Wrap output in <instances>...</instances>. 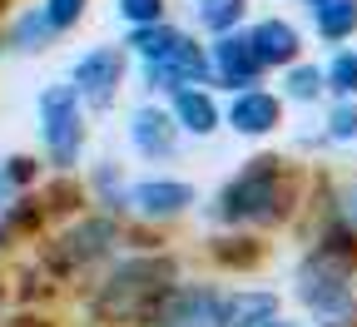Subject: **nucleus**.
<instances>
[{
  "label": "nucleus",
  "mask_w": 357,
  "mask_h": 327,
  "mask_svg": "<svg viewBox=\"0 0 357 327\" xmlns=\"http://www.w3.org/2000/svg\"><path fill=\"white\" fill-rule=\"evenodd\" d=\"M79 89H70V84H50L40 95V119H45V149H50V159L60 164V169H70L75 159H79Z\"/></svg>",
  "instance_id": "nucleus-1"
},
{
  "label": "nucleus",
  "mask_w": 357,
  "mask_h": 327,
  "mask_svg": "<svg viewBox=\"0 0 357 327\" xmlns=\"http://www.w3.org/2000/svg\"><path fill=\"white\" fill-rule=\"evenodd\" d=\"M273 189H278V178L268 164L248 169L238 183H229L223 189V218H268L278 204H273Z\"/></svg>",
  "instance_id": "nucleus-2"
},
{
  "label": "nucleus",
  "mask_w": 357,
  "mask_h": 327,
  "mask_svg": "<svg viewBox=\"0 0 357 327\" xmlns=\"http://www.w3.org/2000/svg\"><path fill=\"white\" fill-rule=\"evenodd\" d=\"M119 70H124V60L114 50H95V55H84L75 65V89L89 105H109L114 89H119Z\"/></svg>",
  "instance_id": "nucleus-3"
},
{
  "label": "nucleus",
  "mask_w": 357,
  "mask_h": 327,
  "mask_svg": "<svg viewBox=\"0 0 357 327\" xmlns=\"http://www.w3.org/2000/svg\"><path fill=\"white\" fill-rule=\"evenodd\" d=\"M204 70H208V60L194 50L189 40H178L169 55H159V60H149V84H159V89H184V84H199L204 79Z\"/></svg>",
  "instance_id": "nucleus-4"
},
{
  "label": "nucleus",
  "mask_w": 357,
  "mask_h": 327,
  "mask_svg": "<svg viewBox=\"0 0 357 327\" xmlns=\"http://www.w3.org/2000/svg\"><path fill=\"white\" fill-rule=\"evenodd\" d=\"M159 327H229V307H223L213 293H178L164 312Z\"/></svg>",
  "instance_id": "nucleus-5"
},
{
  "label": "nucleus",
  "mask_w": 357,
  "mask_h": 327,
  "mask_svg": "<svg viewBox=\"0 0 357 327\" xmlns=\"http://www.w3.org/2000/svg\"><path fill=\"white\" fill-rule=\"evenodd\" d=\"M134 204H139V213H149V218H169V213L194 204V189L189 183H139V189H134Z\"/></svg>",
  "instance_id": "nucleus-6"
},
{
  "label": "nucleus",
  "mask_w": 357,
  "mask_h": 327,
  "mask_svg": "<svg viewBox=\"0 0 357 327\" xmlns=\"http://www.w3.org/2000/svg\"><path fill=\"white\" fill-rule=\"evenodd\" d=\"M213 65H218V75L229 79V84H248V79L263 70V60H258V50H253V40H238V35L218 45Z\"/></svg>",
  "instance_id": "nucleus-7"
},
{
  "label": "nucleus",
  "mask_w": 357,
  "mask_h": 327,
  "mask_svg": "<svg viewBox=\"0 0 357 327\" xmlns=\"http://www.w3.org/2000/svg\"><path fill=\"white\" fill-rule=\"evenodd\" d=\"M229 124L238 134H268L278 124V100L273 95H238L234 109H229Z\"/></svg>",
  "instance_id": "nucleus-8"
},
{
  "label": "nucleus",
  "mask_w": 357,
  "mask_h": 327,
  "mask_svg": "<svg viewBox=\"0 0 357 327\" xmlns=\"http://www.w3.org/2000/svg\"><path fill=\"white\" fill-rule=\"evenodd\" d=\"M248 40H253V50H258L263 65H288V60L298 55V35H293V25H283V20H263Z\"/></svg>",
  "instance_id": "nucleus-9"
},
{
  "label": "nucleus",
  "mask_w": 357,
  "mask_h": 327,
  "mask_svg": "<svg viewBox=\"0 0 357 327\" xmlns=\"http://www.w3.org/2000/svg\"><path fill=\"white\" fill-rule=\"evenodd\" d=\"M134 144H139L144 154H169L174 149V129L159 109H139L134 114Z\"/></svg>",
  "instance_id": "nucleus-10"
},
{
  "label": "nucleus",
  "mask_w": 357,
  "mask_h": 327,
  "mask_svg": "<svg viewBox=\"0 0 357 327\" xmlns=\"http://www.w3.org/2000/svg\"><path fill=\"white\" fill-rule=\"evenodd\" d=\"M312 15L328 40H342L357 30V0H312Z\"/></svg>",
  "instance_id": "nucleus-11"
},
{
  "label": "nucleus",
  "mask_w": 357,
  "mask_h": 327,
  "mask_svg": "<svg viewBox=\"0 0 357 327\" xmlns=\"http://www.w3.org/2000/svg\"><path fill=\"white\" fill-rule=\"evenodd\" d=\"M303 298L312 307H342L347 303V283L337 273H323V268H307L303 273Z\"/></svg>",
  "instance_id": "nucleus-12"
},
{
  "label": "nucleus",
  "mask_w": 357,
  "mask_h": 327,
  "mask_svg": "<svg viewBox=\"0 0 357 327\" xmlns=\"http://www.w3.org/2000/svg\"><path fill=\"white\" fill-rule=\"evenodd\" d=\"M278 317V303L268 293H243L229 303V327H268Z\"/></svg>",
  "instance_id": "nucleus-13"
},
{
  "label": "nucleus",
  "mask_w": 357,
  "mask_h": 327,
  "mask_svg": "<svg viewBox=\"0 0 357 327\" xmlns=\"http://www.w3.org/2000/svg\"><path fill=\"white\" fill-rule=\"evenodd\" d=\"M109 238H114V228H109V223H79L70 238H65V263H84V258H95Z\"/></svg>",
  "instance_id": "nucleus-14"
},
{
  "label": "nucleus",
  "mask_w": 357,
  "mask_h": 327,
  "mask_svg": "<svg viewBox=\"0 0 357 327\" xmlns=\"http://www.w3.org/2000/svg\"><path fill=\"white\" fill-rule=\"evenodd\" d=\"M178 119H184V129H194V134H208L218 124L208 95H199V89H178Z\"/></svg>",
  "instance_id": "nucleus-15"
},
{
  "label": "nucleus",
  "mask_w": 357,
  "mask_h": 327,
  "mask_svg": "<svg viewBox=\"0 0 357 327\" xmlns=\"http://www.w3.org/2000/svg\"><path fill=\"white\" fill-rule=\"evenodd\" d=\"M178 40H184V35H174V30H164L159 20H154V25H139V30L129 35V45H134V50H139L144 60H159V55H169V50H174Z\"/></svg>",
  "instance_id": "nucleus-16"
},
{
  "label": "nucleus",
  "mask_w": 357,
  "mask_h": 327,
  "mask_svg": "<svg viewBox=\"0 0 357 327\" xmlns=\"http://www.w3.org/2000/svg\"><path fill=\"white\" fill-rule=\"evenodd\" d=\"M204 25L208 30H229V25H238V15H243V0H204Z\"/></svg>",
  "instance_id": "nucleus-17"
},
{
  "label": "nucleus",
  "mask_w": 357,
  "mask_h": 327,
  "mask_svg": "<svg viewBox=\"0 0 357 327\" xmlns=\"http://www.w3.org/2000/svg\"><path fill=\"white\" fill-rule=\"evenodd\" d=\"M79 10H84V0H45V25L65 30V25L79 20Z\"/></svg>",
  "instance_id": "nucleus-18"
},
{
  "label": "nucleus",
  "mask_w": 357,
  "mask_h": 327,
  "mask_svg": "<svg viewBox=\"0 0 357 327\" xmlns=\"http://www.w3.org/2000/svg\"><path fill=\"white\" fill-rule=\"evenodd\" d=\"M119 10H124V20H134V25H154L159 10H164V0H119Z\"/></svg>",
  "instance_id": "nucleus-19"
},
{
  "label": "nucleus",
  "mask_w": 357,
  "mask_h": 327,
  "mask_svg": "<svg viewBox=\"0 0 357 327\" xmlns=\"http://www.w3.org/2000/svg\"><path fill=\"white\" fill-rule=\"evenodd\" d=\"M328 75H333V89H342V95H352V89H357V55H337Z\"/></svg>",
  "instance_id": "nucleus-20"
},
{
  "label": "nucleus",
  "mask_w": 357,
  "mask_h": 327,
  "mask_svg": "<svg viewBox=\"0 0 357 327\" xmlns=\"http://www.w3.org/2000/svg\"><path fill=\"white\" fill-rule=\"evenodd\" d=\"M318 84H323L318 70H293V79H288V89H293L298 100H312V95H318Z\"/></svg>",
  "instance_id": "nucleus-21"
},
{
  "label": "nucleus",
  "mask_w": 357,
  "mask_h": 327,
  "mask_svg": "<svg viewBox=\"0 0 357 327\" xmlns=\"http://www.w3.org/2000/svg\"><path fill=\"white\" fill-rule=\"evenodd\" d=\"M333 134H337V139H352V134H357V109H337V114H333Z\"/></svg>",
  "instance_id": "nucleus-22"
},
{
  "label": "nucleus",
  "mask_w": 357,
  "mask_h": 327,
  "mask_svg": "<svg viewBox=\"0 0 357 327\" xmlns=\"http://www.w3.org/2000/svg\"><path fill=\"white\" fill-rule=\"evenodd\" d=\"M25 178V169H10V174H0V208H6V194H10V183Z\"/></svg>",
  "instance_id": "nucleus-23"
},
{
  "label": "nucleus",
  "mask_w": 357,
  "mask_h": 327,
  "mask_svg": "<svg viewBox=\"0 0 357 327\" xmlns=\"http://www.w3.org/2000/svg\"><path fill=\"white\" fill-rule=\"evenodd\" d=\"M268 327H288V322H278V317H273V322H268Z\"/></svg>",
  "instance_id": "nucleus-24"
}]
</instances>
